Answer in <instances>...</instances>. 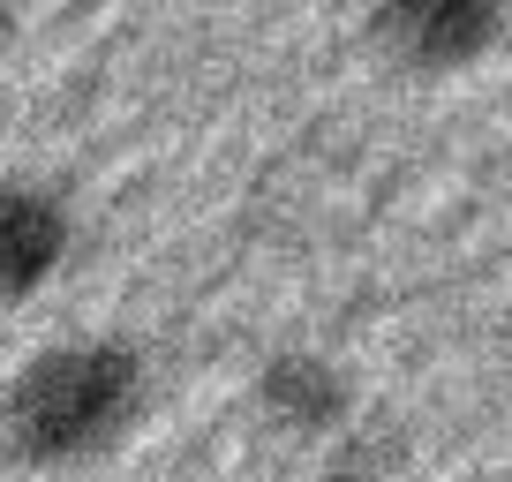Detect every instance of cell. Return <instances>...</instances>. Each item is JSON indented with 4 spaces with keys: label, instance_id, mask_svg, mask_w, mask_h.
<instances>
[{
    "label": "cell",
    "instance_id": "4",
    "mask_svg": "<svg viewBox=\"0 0 512 482\" xmlns=\"http://www.w3.org/2000/svg\"><path fill=\"white\" fill-rule=\"evenodd\" d=\"M256 400L264 415L287 422V430H332L347 415V377L324 362V354H272L264 377H256Z\"/></svg>",
    "mask_w": 512,
    "mask_h": 482
},
{
    "label": "cell",
    "instance_id": "1",
    "mask_svg": "<svg viewBox=\"0 0 512 482\" xmlns=\"http://www.w3.org/2000/svg\"><path fill=\"white\" fill-rule=\"evenodd\" d=\"M144 407V354L128 339H61L0 392V445L16 467L98 460Z\"/></svg>",
    "mask_w": 512,
    "mask_h": 482
},
{
    "label": "cell",
    "instance_id": "2",
    "mask_svg": "<svg viewBox=\"0 0 512 482\" xmlns=\"http://www.w3.org/2000/svg\"><path fill=\"white\" fill-rule=\"evenodd\" d=\"M497 31L505 16L490 0H392L369 16V38L407 68H467L497 46Z\"/></svg>",
    "mask_w": 512,
    "mask_h": 482
},
{
    "label": "cell",
    "instance_id": "3",
    "mask_svg": "<svg viewBox=\"0 0 512 482\" xmlns=\"http://www.w3.org/2000/svg\"><path fill=\"white\" fill-rule=\"evenodd\" d=\"M68 204L31 181H0V302H31L53 272L68 264Z\"/></svg>",
    "mask_w": 512,
    "mask_h": 482
}]
</instances>
